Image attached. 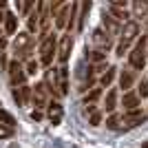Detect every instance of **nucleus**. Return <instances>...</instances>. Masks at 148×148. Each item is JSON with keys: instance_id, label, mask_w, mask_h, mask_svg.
Returning a JSON list of instances; mask_svg holds the SVG:
<instances>
[{"instance_id": "nucleus-1", "label": "nucleus", "mask_w": 148, "mask_h": 148, "mask_svg": "<svg viewBox=\"0 0 148 148\" xmlns=\"http://www.w3.org/2000/svg\"><path fill=\"white\" fill-rule=\"evenodd\" d=\"M13 53H16V60H31V53H33V36L29 31H22L16 36L13 40Z\"/></svg>"}, {"instance_id": "nucleus-2", "label": "nucleus", "mask_w": 148, "mask_h": 148, "mask_svg": "<svg viewBox=\"0 0 148 148\" xmlns=\"http://www.w3.org/2000/svg\"><path fill=\"white\" fill-rule=\"evenodd\" d=\"M58 53V42H56V36H47L40 42V62L44 66H51L53 62V56Z\"/></svg>"}, {"instance_id": "nucleus-3", "label": "nucleus", "mask_w": 148, "mask_h": 148, "mask_svg": "<svg viewBox=\"0 0 148 148\" xmlns=\"http://www.w3.org/2000/svg\"><path fill=\"white\" fill-rule=\"evenodd\" d=\"M146 36H142V40L137 42V47L128 53V62H130V66L137 69V71H142L144 66H146Z\"/></svg>"}, {"instance_id": "nucleus-4", "label": "nucleus", "mask_w": 148, "mask_h": 148, "mask_svg": "<svg viewBox=\"0 0 148 148\" xmlns=\"http://www.w3.org/2000/svg\"><path fill=\"white\" fill-rule=\"evenodd\" d=\"M7 69H9V77H11V84H13V86H18V84H20V86H25V77H27V73H25L22 62L13 58V60L7 64Z\"/></svg>"}, {"instance_id": "nucleus-5", "label": "nucleus", "mask_w": 148, "mask_h": 148, "mask_svg": "<svg viewBox=\"0 0 148 148\" xmlns=\"http://www.w3.org/2000/svg\"><path fill=\"white\" fill-rule=\"evenodd\" d=\"M71 49H73V36H71V33H66V36H62L60 44H58V60H60L62 66H64V64L69 62Z\"/></svg>"}, {"instance_id": "nucleus-6", "label": "nucleus", "mask_w": 148, "mask_h": 148, "mask_svg": "<svg viewBox=\"0 0 148 148\" xmlns=\"http://www.w3.org/2000/svg\"><path fill=\"white\" fill-rule=\"evenodd\" d=\"M122 122L126 128H135V126H139V124L146 122V113L142 111V108H135V111H126L122 115Z\"/></svg>"}, {"instance_id": "nucleus-7", "label": "nucleus", "mask_w": 148, "mask_h": 148, "mask_svg": "<svg viewBox=\"0 0 148 148\" xmlns=\"http://www.w3.org/2000/svg\"><path fill=\"white\" fill-rule=\"evenodd\" d=\"M47 95H49V91H47V86H44V82L38 84L36 91L31 93V99H33V104H36V111H40V108L47 106Z\"/></svg>"}, {"instance_id": "nucleus-8", "label": "nucleus", "mask_w": 148, "mask_h": 148, "mask_svg": "<svg viewBox=\"0 0 148 148\" xmlns=\"http://www.w3.org/2000/svg\"><path fill=\"white\" fill-rule=\"evenodd\" d=\"M56 88H58V95H66V93H69V69L66 66H60V69H58Z\"/></svg>"}, {"instance_id": "nucleus-9", "label": "nucleus", "mask_w": 148, "mask_h": 148, "mask_svg": "<svg viewBox=\"0 0 148 148\" xmlns=\"http://www.w3.org/2000/svg\"><path fill=\"white\" fill-rule=\"evenodd\" d=\"M137 36H139V25H137L135 20H128V22L124 25V29H122V40L130 44Z\"/></svg>"}, {"instance_id": "nucleus-10", "label": "nucleus", "mask_w": 148, "mask_h": 148, "mask_svg": "<svg viewBox=\"0 0 148 148\" xmlns=\"http://www.w3.org/2000/svg\"><path fill=\"white\" fill-rule=\"evenodd\" d=\"M93 42L97 44L102 51H106V49L113 44V42H111V36H108L106 31H102V29H95V31H93Z\"/></svg>"}, {"instance_id": "nucleus-11", "label": "nucleus", "mask_w": 148, "mask_h": 148, "mask_svg": "<svg viewBox=\"0 0 148 148\" xmlns=\"http://www.w3.org/2000/svg\"><path fill=\"white\" fill-rule=\"evenodd\" d=\"M13 99L18 102V106H27L31 99V86H20L13 91Z\"/></svg>"}, {"instance_id": "nucleus-12", "label": "nucleus", "mask_w": 148, "mask_h": 148, "mask_svg": "<svg viewBox=\"0 0 148 148\" xmlns=\"http://www.w3.org/2000/svg\"><path fill=\"white\" fill-rule=\"evenodd\" d=\"M47 115H49V119L53 124H60L62 122V104H58V102L47 104Z\"/></svg>"}, {"instance_id": "nucleus-13", "label": "nucleus", "mask_w": 148, "mask_h": 148, "mask_svg": "<svg viewBox=\"0 0 148 148\" xmlns=\"http://www.w3.org/2000/svg\"><path fill=\"white\" fill-rule=\"evenodd\" d=\"M122 104L126 111H135V108H139V95L137 93H124V99H122Z\"/></svg>"}, {"instance_id": "nucleus-14", "label": "nucleus", "mask_w": 148, "mask_h": 148, "mask_svg": "<svg viewBox=\"0 0 148 148\" xmlns=\"http://www.w3.org/2000/svg\"><path fill=\"white\" fill-rule=\"evenodd\" d=\"M69 13H71V5H64L60 11L53 13V18H56V27H58V29H64V27H66V18H69Z\"/></svg>"}, {"instance_id": "nucleus-15", "label": "nucleus", "mask_w": 148, "mask_h": 148, "mask_svg": "<svg viewBox=\"0 0 148 148\" xmlns=\"http://www.w3.org/2000/svg\"><path fill=\"white\" fill-rule=\"evenodd\" d=\"M133 82H135V73H133V71H128V69H124L122 73H119V86L128 93V88L133 86Z\"/></svg>"}, {"instance_id": "nucleus-16", "label": "nucleus", "mask_w": 148, "mask_h": 148, "mask_svg": "<svg viewBox=\"0 0 148 148\" xmlns=\"http://www.w3.org/2000/svg\"><path fill=\"white\" fill-rule=\"evenodd\" d=\"M102 22H104L106 33H108V36H115V33H119V25L115 22V18H113L111 13H108V16L104 13V20H102Z\"/></svg>"}, {"instance_id": "nucleus-17", "label": "nucleus", "mask_w": 148, "mask_h": 148, "mask_svg": "<svg viewBox=\"0 0 148 148\" xmlns=\"http://www.w3.org/2000/svg\"><path fill=\"white\" fill-rule=\"evenodd\" d=\"M18 29V18L13 16V13H7V20H5V33L7 36H13Z\"/></svg>"}, {"instance_id": "nucleus-18", "label": "nucleus", "mask_w": 148, "mask_h": 148, "mask_svg": "<svg viewBox=\"0 0 148 148\" xmlns=\"http://www.w3.org/2000/svg\"><path fill=\"white\" fill-rule=\"evenodd\" d=\"M115 108H117V91H115V88H111V91L106 93V111L113 113Z\"/></svg>"}, {"instance_id": "nucleus-19", "label": "nucleus", "mask_w": 148, "mask_h": 148, "mask_svg": "<svg viewBox=\"0 0 148 148\" xmlns=\"http://www.w3.org/2000/svg\"><path fill=\"white\" fill-rule=\"evenodd\" d=\"M0 124H2V126H7V128H16V119H13V115L11 113H7V111H2V108H0Z\"/></svg>"}, {"instance_id": "nucleus-20", "label": "nucleus", "mask_w": 148, "mask_h": 148, "mask_svg": "<svg viewBox=\"0 0 148 148\" xmlns=\"http://www.w3.org/2000/svg\"><path fill=\"white\" fill-rule=\"evenodd\" d=\"M106 128H108V130H119V128H122V115L113 113L111 117L106 119Z\"/></svg>"}, {"instance_id": "nucleus-21", "label": "nucleus", "mask_w": 148, "mask_h": 148, "mask_svg": "<svg viewBox=\"0 0 148 148\" xmlns=\"http://www.w3.org/2000/svg\"><path fill=\"white\" fill-rule=\"evenodd\" d=\"M115 71H117L115 66H108L104 73H102V77H99V84H102V86H108L113 82V77H115Z\"/></svg>"}, {"instance_id": "nucleus-22", "label": "nucleus", "mask_w": 148, "mask_h": 148, "mask_svg": "<svg viewBox=\"0 0 148 148\" xmlns=\"http://www.w3.org/2000/svg\"><path fill=\"white\" fill-rule=\"evenodd\" d=\"M133 11H135L137 18H144V16L148 13V2H146V0H144V2H142V0L133 2Z\"/></svg>"}, {"instance_id": "nucleus-23", "label": "nucleus", "mask_w": 148, "mask_h": 148, "mask_svg": "<svg viewBox=\"0 0 148 148\" xmlns=\"http://www.w3.org/2000/svg\"><path fill=\"white\" fill-rule=\"evenodd\" d=\"M88 60H91L93 64H102V62H106V53L102 49H95V51L88 53Z\"/></svg>"}, {"instance_id": "nucleus-24", "label": "nucleus", "mask_w": 148, "mask_h": 148, "mask_svg": "<svg viewBox=\"0 0 148 148\" xmlns=\"http://www.w3.org/2000/svg\"><path fill=\"white\" fill-rule=\"evenodd\" d=\"M111 16L115 20H124V25L128 22V11L126 9H117V7H111Z\"/></svg>"}, {"instance_id": "nucleus-25", "label": "nucleus", "mask_w": 148, "mask_h": 148, "mask_svg": "<svg viewBox=\"0 0 148 148\" xmlns=\"http://www.w3.org/2000/svg\"><path fill=\"white\" fill-rule=\"evenodd\" d=\"M99 95H102V88H91V93L84 95V104L88 106V104H93V102H97Z\"/></svg>"}, {"instance_id": "nucleus-26", "label": "nucleus", "mask_w": 148, "mask_h": 148, "mask_svg": "<svg viewBox=\"0 0 148 148\" xmlns=\"http://www.w3.org/2000/svg\"><path fill=\"white\" fill-rule=\"evenodd\" d=\"M27 27H29V33H33V31L38 29V11H33V13H29V16H27Z\"/></svg>"}, {"instance_id": "nucleus-27", "label": "nucleus", "mask_w": 148, "mask_h": 148, "mask_svg": "<svg viewBox=\"0 0 148 148\" xmlns=\"http://www.w3.org/2000/svg\"><path fill=\"white\" fill-rule=\"evenodd\" d=\"M88 11H91V2H82V13H80V25H77V29H84V20H86Z\"/></svg>"}, {"instance_id": "nucleus-28", "label": "nucleus", "mask_w": 148, "mask_h": 148, "mask_svg": "<svg viewBox=\"0 0 148 148\" xmlns=\"http://www.w3.org/2000/svg\"><path fill=\"white\" fill-rule=\"evenodd\" d=\"M38 66H40V64H38V62L33 60V58H31V60H27L25 73H27V75H36V73H38Z\"/></svg>"}, {"instance_id": "nucleus-29", "label": "nucleus", "mask_w": 148, "mask_h": 148, "mask_svg": "<svg viewBox=\"0 0 148 148\" xmlns=\"http://www.w3.org/2000/svg\"><path fill=\"white\" fill-rule=\"evenodd\" d=\"M137 95H139V97H148V80L146 77H144L142 82H139V88H137Z\"/></svg>"}, {"instance_id": "nucleus-30", "label": "nucleus", "mask_w": 148, "mask_h": 148, "mask_svg": "<svg viewBox=\"0 0 148 148\" xmlns=\"http://www.w3.org/2000/svg\"><path fill=\"white\" fill-rule=\"evenodd\" d=\"M128 47H130L128 42H124V40H119V42H117V56H119V58H124V53L128 51Z\"/></svg>"}, {"instance_id": "nucleus-31", "label": "nucleus", "mask_w": 148, "mask_h": 148, "mask_svg": "<svg viewBox=\"0 0 148 148\" xmlns=\"http://www.w3.org/2000/svg\"><path fill=\"white\" fill-rule=\"evenodd\" d=\"M99 122H102V113H99V111L91 113V126H97Z\"/></svg>"}, {"instance_id": "nucleus-32", "label": "nucleus", "mask_w": 148, "mask_h": 148, "mask_svg": "<svg viewBox=\"0 0 148 148\" xmlns=\"http://www.w3.org/2000/svg\"><path fill=\"white\" fill-rule=\"evenodd\" d=\"M13 135V130L11 128H7V126H2L0 124V139H5V137H11Z\"/></svg>"}, {"instance_id": "nucleus-33", "label": "nucleus", "mask_w": 148, "mask_h": 148, "mask_svg": "<svg viewBox=\"0 0 148 148\" xmlns=\"http://www.w3.org/2000/svg\"><path fill=\"white\" fill-rule=\"evenodd\" d=\"M31 119H36V122H38V119H42V111H33V113H31Z\"/></svg>"}, {"instance_id": "nucleus-34", "label": "nucleus", "mask_w": 148, "mask_h": 148, "mask_svg": "<svg viewBox=\"0 0 148 148\" xmlns=\"http://www.w3.org/2000/svg\"><path fill=\"white\" fill-rule=\"evenodd\" d=\"M5 47H7V42H5V38H0V53L5 51Z\"/></svg>"}, {"instance_id": "nucleus-35", "label": "nucleus", "mask_w": 148, "mask_h": 148, "mask_svg": "<svg viewBox=\"0 0 148 148\" xmlns=\"http://www.w3.org/2000/svg\"><path fill=\"white\" fill-rule=\"evenodd\" d=\"M146 56H148V53H146Z\"/></svg>"}]
</instances>
